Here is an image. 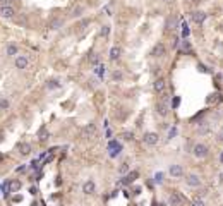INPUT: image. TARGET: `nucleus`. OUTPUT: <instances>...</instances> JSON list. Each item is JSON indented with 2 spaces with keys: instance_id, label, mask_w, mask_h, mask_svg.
<instances>
[{
  "instance_id": "nucleus-28",
  "label": "nucleus",
  "mask_w": 223,
  "mask_h": 206,
  "mask_svg": "<svg viewBox=\"0 0 223 206\" xmlns=\"http://www.w3.org/2000/svg\"><path fill=\"white\" fill-rule=\"evenodd\" d=\"M197 132H199V134H201V136H203V134H208V132H209V126H208V124H201V127H199V129H197Z\"/></svg>"
},
{
  "instance_id": "nucleus-21",
  "label": "nucleus",
  "mask_w": 223,
  "mask_h": 206,
  "mask_svg": "<svg viewBox=\"0 0 223 206\" xmlns=\"http://www.w3.org/2000/svg\"><path fill=\"white\" fill-rule=\"evenodd\" d=\"M89 64L91 65H100V53H91L89 55Z\"/></svg>"
},
{
  "instance_id": "nucleus-45",
  "label": "nucleus",
  "mask_w": 223,
  "mask_h": 206,
  "mask_svg": "<svg viewBox=\"0 0 223 206\" xmlns=\"http://www.w3.org/2000/svg\"><path fill=\"white\" fill-rule=\"evenodd\" d=\"M220 160H222V162H223V151H222V156H220Z\"/></svg>"
},
{
  "instance_id": "nucleus-39",
  "label": "nucleus",
  "mask_w": 223,
  "mask_h": 206,
  "mask_svg": "<svg viewBox=\"0 0 223 206\" xmlns=\"http://www.w3.org/2000/svg\"><path fill=\"white\" fill-rule=\"evenodd\" d=\"M204 196H206V191H199V192L196 194V198H201V199H203Z\"/></svg>"
},
{
  "instance_id": "nucleus-24",
  "label": "nucleus",
  "mask_w": 223,
  "mask_h": 206,
  "mask_svg": "<svg viewBox=\"0 0 223 206\" xmlns=\"http://www.w3.org/2000/svg\"><path fill=\"white\" fill-rule=\"evenodd\" d=\"M7 55H17V46L14 45V43H10L9 46H7Z\"/></svg>"
},
{
  "instance_id": "nucleus-1",
  "label": "nucleus",
  "mask_w": 223,
  "mask_h": 206,
  "mask_svg": "<svg viewBox=\"0 0 223 206\" xmlns=\"http://www.w3.org/2000/svg\"><path fill=\"white\" fill-rule=\"evenodd\" d=\"M192 155H194L197 160H203V158H206V156L209 155V146H208L206 143H197V144H194V148H192Z\"/></svg>"
},
{
  "instance_id": "nucleus-14",
  "label": "nucleus",
  "mask_w": 223,
  "mask_h": 206,
  "mask_svg": "<svg viewBox=\"0 0 223 206\" xmlns=\"http://www.w3.org/2000/svg\"><path fill=\"white\" fill-rule=\"evenodd\" d=\"M28 64H29L28 57L19 55L17 58H16V67H17V69H26V67H28Z\"/></svg>"
},
{
  "instance_id": "nucleus-34",
  "label": "nucleus",
  "mask_w": 223,
  "mask_h": 206,
  "mask_svg": "<svg viewBox=\"0 0 223 206\" xmlns=\"http://www.w3.org/2000/svg\"><path fill=\"white\" fill-rule=\"evenodd\" d=\"M96 74H98V76H103V74H105V65H103V64L96 65Z\"/></svg>"
},
{
  "instance_id": "nucleus-46",
  "label": "nucleus",
  "mask_w": 223,
  "mask_h": 206,
  "mask_svg": "<svg viewBox=\"0 0 223 206\" xmlns=\"http://www.w3.org/2000/svg\"><path fill=\"white\" fill-rule=\"evenodd\" d=\"M163 2H172V0H163Z\"/></svg>"
},
{
  "instance_id": "nucleus-32",
  "label": "nucleus",
  "mask_w": 223,
  "mask_h": 206,
  "mask_svg": "<svg viewBox=\"0 0 223 206\" xmlns=\"http://www.w3.org/2000/svg\"><path fill=\"white\" fill-rule=\"evenodd\" d=\"M100 35L107 38L108 35H110V26H103V28H101V31H100Z\"/></svg>"
},
{
  "instance_id": "nucleus-30",
  "label": "nucleus",
  "mask_w": 223,
  "mask_h": 206,
  "mask_svg": "<svg viewBox=\"0 0 223 206\" xmlns=\"http://www.w3.org/2000/svg\"><path fill=\"white\" fill-rule=\"evenodd\" d=\"M190 206H206V205H204V201H203L201 198H194L192 203H190Z\"/></svg>"
},
{
  "instance_id": "nucleus-2",
  "label": "nucleus",
  "mask_w": 223,
  "mask_h": 206,
  "mask_svg": "<svg viewBox=\"0 0 223 206\" xmlns=\"http://www.w3.org/2000/svg\"><path fill=\"white\" fill-rule=\"evenodd\" d=\"M186 198L179 192V191H173V192H170L168 194V205L170 206H184L186 205Z\"/></svg>"
},
{
  "instance_id": "nucleus-43",
  "label": "nucleus",
  "mask_w": 223,
  "mask_h": 206,
  "mask_svg": "<svg viewBox=\"0 0 223 206\" xmlns=\"http://www.w3.org/2000/svg\"><path fill=\"white\" fill-rule=\"evenodd\" d=\"M24 170H26V167H24V165H21V167L17 169V172H24Z\"/></svg>"
},
{
  "instance_id": "nucleus-38",
  "label": "nucleus",
  "mask_w": 223,
  "mask_h": 206,
  "mask_svg": "<svg viewBox=\"0 0 223 206\" xmlns=\"http://www.w3.org/2000/svg\"><path fill=\"white\" fill-rule=\"evenodd\" d=\"M179 103H180V98H179V96H175V98H173V107L177 108V107H179Z\"/></svg>"
},
{
  "instance_id": "nucleus-3",
  "label": "nucleus",
  "mask_w": 223,
  "mask_h": 206,
  "mask_svg": "<svg viewBox=\"0 0 223 206\" xmlns=\"http://www.w3.org/2000/svg\"><path fill=\"white\" fill-rule=\"evenodd\" d=\"M158 141H160L158 132L148 131V132H144V134H143V143H144V144H148V146H154V144H158Z\"/></svg>"
},
{
  "instance_id": "nucleus-35",
  "label": "nucleus",
  "mask_w": 223,
  "mask_h": 206,
  "mask_svg": "<svg viewBox=\"0 0 223 206\" xmlns=\"http://www.w3.org/2000/svg\"><path fill=\"white\" fill-rule=\"evenodd\" d=\"M46 137H48V134H46V129H45V127H41V129H39V139H41V141H45Z\"/></svg>"
},
{
  "instance_id": "nucleus-6",
  "label": "nucleus",
  "mask_w": 223,
  "mask_h": 206,
  "mask_svg": "<svg viewBox=\"0 0 223 206\" xmlns=\"http://www.w3.org/2000/svg\"><path fill=\"white\" fill-rule=\"evenodd\" d=\"M168 173H170L173 179H180V177H184V169H182V165H179V163H173V165H170V169H168Z\"/></svg>"
},
{
  "instance_id": "nucleus-23",
  "label": "nucleus",
  "mask_w": 223,
  "mask_h": 206,
  "mask_svg": "<svg viewBox=\"0 0 223 206\" xmlns=\"http://www.w3.org/2000/svg\"><path fill=\"white\" fill-rule=\"evenodd\" d=\"M46 86H48V89H57V88H60V83H58L57 79H50V81L46 83Z\"/></svg>"
},
{
  "instance_id": "nucleus-40",
  "label": "nucleus",
  "mask_w": 223,
  "mask_h": 206,
  "mask_svg": "<svg viewBox=\"0 0 223 206\" xmlns=\"http://www.w3.org/2000/svg\"><path fill=\"white\" fill-rule=\"evenodd\" d=\"M0 3H2V5H10L12 0H0Z\"/></svg>"
},
{
  "instance_id": "nucleus-15",
  "label": "nucleus",
  "mask_w": 223,
  "mask_h": 206,
  "mask_svg": "<svg viewBox=\"0 0 223 206\" xmlns=\"http://www.w3.org/2000/svg\"><path fill=\"white\" fill-rule=\"evenodd\" d=\"M19 153H21L22 156H28V155L31 153V144H29V143H21V144H19Z\"/></svg>"
},
{
  "instance_id": "nucleus-42",
  "label": "nucleus",
  "mask_w": 223,
  "mask_h": 206,
  "mask_svg": "<svg viewBox=\"0 0 223 206\" xmlns=\"http://www.w3.org/2000/svg\"><path fill=\"white\" fill-rule=\"evenodd\" d=\"M197 69H199L201 72H208V71H206V67H204V65H197Z\"/></svg>"
},
{
  "instance_id": "nucleus-19",
  "label": "nucleus",
  "mask_w": 223,
  "mask_h": 206,
  "mask_svg": "<svg viewBox=\"0 0 223 206\" xmlns=\"http://www.w3.org/2000/svg\"><path fill=\"white\" fill-rule=\"evenodd\" d=\"M120 53H122V50H120L118 46H112V50H110V60H117V58L120 57Z\"/></svg>"
},
{
  "instance_id": "nucleus-7",
  "label": "nucleus",
  "mask_w": 223,
  "mask_h": 206,
  "mask_svg": "<svg viewBox=\"0 0 223 206\" xmlns=\"http://www.w3.org/2000/svg\"><path fill=\"white\" fill-rule=\"evenodd\" d=\"M156 113H158V115H161V117H167V115H168V103H167V100H160V101L156 103Z\"/></svg>"
},
{
  "instance_id": "nucleus-26",
  "label": "nucleus",
  "mask_w": 223,
  "mask_h": 206,
  "mask_svg": "<svg viewBox=\"0 0 223 206\" xmlns=\"http://www.w3.org/2000/svg\"><path fill=\"white\" fill-rule=\"evenodd\" d=\"M218 100H220V94L213 93V94H209V96H208V100H206V101H208V103H216Z\"/></svg>"
},
{
  "instance_id": "nucleus-44",
  "label": "nucleus",
  "mask_w": 223,
  "mask_h": 206,
  "mask_svg": "<svg viewBox=\"0 0 223 206\" xmlns=\"http://www.w3.org/2000/svg\"><path fill=\"white\" fill-rule=\"evenodd\" d=\"M218 141H223V132H220V134H218Z\"/></svg>"
},
{
  "instance_id": "nucleus-22",
  "label": "nucleus",
  "mask_w": 223,
  "mask_h": 206,
  "mask_svg": "<svg viewBox=\"0 0 223 206\" xmlns=\"http://www.w3.org/2000/svg\"><path fill=\"white\" fill-rule=\"evenodd\" d=\"M180 28H182V38L186 40L189 35H190V29H189V26H187V22H182L180 24Z\"/></svg>"
},
{
  "instance_id": "nucleus-31",
  "label": "nucleus",
  "mask_w": 223,
  "mask_h": 206,
  "mask_svg": "<svg viewBox=\"0 0 223 206\" xmlns=\"http://www.w3.org/2000/svg\"><path fill=\"white\" fill-rule=\"evenodd\" d=\"M154 182H158V184L163 182V172H156L154 173Z\"/></svg>"
},
{
  "instance_id": "nucleus-29",
  "label": "nucleus",
  "mask_w": 223,
  "mask_h": 206,
  "mask_svg": "<svg viewBox=\"0 0 223 206\" xmlns=\"http://www.w3.org/2000/svg\"><path fill=\"white\" fill-rule=\"evenodd\" d=\"M129 169H130L129 163H127V162H124V163L118 167V172H120V173H127V172H129Z\"/></svg>"
},
{
  "instance_id": "nucleus-25",
  "label": "nucleus",
  "mask_w": 223,
  "mask_h": 206,
  "mask_svg": "<svg viewBox=\"0 0 223 206\" xmlns=\"http://www.w3.org/2000/svg\"><path fill=\"white\" fill-rule=\"evenodd\" d=\"M112 79H113V81H122V79H124V74H122L120 71H113V72H112Z\"/></svg>"
},
{
  "instance_id": "nucleus-5",
  "label": "nucleus",
  "mask_w": 223,
  "mask_h": 206,
  "mask_svg": "<svg viewBox=\"0 0 223 206\" xmlns=\"http://www.w3.org/2000/svg\"><path fill=\"white\" fill-rule=\"evenodd\" d=\"M190 17H192V22H194V24L201 26V24H203V22L206 21V17H208V14H206L204 10H194V12L190 14Z\"/></svg>"
},
{
  "instance_id": "nucleus-18",
  "label": "nucleus",
  "mask_w": 223,
  "mask_h": 206,
  "mask_svg": "<svg viewBox=\"0 0 223 206\" xmlns=\"http://www.w3.org/2000/svg\"><path fill=\"white\" fill-rule=\"evenodd\" d=\"M19 189H21V182H19L17 179L10 180V184H9V192H17Z\"/></svg>"
},
{
  "instance_id": "nucleus-33",
  "label": "nucleus",
  "mask_w": 223,
  "mask_h": 206,
  "mask_svg": "<svg viewBox=\"0 0 223 206\" xmlns=\"http://www.w3.org/2000/svg\"><path fill=\"white\" fill-rule=\"evenodd\" d=\"M182 48H184V52H190V50H192V46H190L189 40H184V41H182Z\"/></svg>"
},
{
  "instance_id": "nucleus-4",
  "label": "nucleus",
  "mask_w": 223,
  "mask_h": 206,
  "mask_svg": "<svg viewBox=\"0 0 223 206\" xmlns=\"http://www.w3.org/2000/svg\"><path fill=\"white\" fill-rule=\"evenodd\" d=\"M186 184L189 187H201L203 180H201V177H199L197 173H187L186 175Z\"/></svg>"
},
{
  "instance_id": "nucleus-16",
  "label": "nucleus",
  "mask_w": 223,
  "mask_h": 206,
  "mask_svg": "<svg viewBox=\"0 0 223 206\" xmlns=\"http://www.w3.org/2000/svg\"><path fill=\"white\" fill-rule=\"evenodd\" d=\"M94 134H96V124L91 122V124H88V126L84 127V136H89V137H91Z\"/></svg>"
},
{
  "instance_id": "nucleus-27",
  "label": "nucleus",
  "mask_w": 223,
  "mask_h": 206,
  "mask_svg": "<svg viewBox=\"0 0 223 206\" xmlns=\"http://www.w3.org/2000/svg\"><path fill=\"white\" fill-rule=\"evenodd\" d=\"M9 107H10L9 100H5V98H0V110H7Z\"/></svg>"
},
{
  "instance_id": "nucleus-17",
  "label": "nucleus",
  "mask_w": 223,
  "mask_h": 206,
  "mask_svg": "<svg viewBox=\"0 0 223 206\" xmlns=\"http://www.w3.org/2000/svg\"><path fill=\"white\" fill-rule=\"evenodd\" d=\"M167 28H168V29H172V31H173V29H177V28H179V19L175 17V16H173V17H170L167 21Z\"/></svg>"
},
{
  "instance_id": "nucleus-41",
  "label": "nucleus",
  "mask_w": 223,
  "mask_h": 206,
  "mask_svg": "<svg viewBox=\"0 0 223 206\" xmlns=\"http://www.w3.org/2000/svg\"><path fill=\"white\" fill-rule=\"evenodd\" d=\"M175 134H177V129H172V131L168 132V137H173Z\"/></svg>"
},
{
  "instance_id": "nucleus-10",
  "label": "nucleus",
  "mask_w": 223,
  "mask_h": 206,
  "mask_svg": "<svg viewBox=\"0 0 223 206\" xmlns=\"http://www.w3.org/2000/svg\"><path fill=\"white\" fill-rule=\"evenodd\" d=\"M153 88H154V91L156 93H163L165 91V88H167V81L163 79V77H158V79H154V84H153Z\"/></svg>"
},
{
  "instance_id": "nucleus-11",
  "label": "nucleus",
  "mask_w": 223,
  "mask_h": 206,
  "mask_svg": "<svg viewBox=\"0 0 223 206\" xmlns=\"http://www.w3.org/2000/svg\"><path fill=\"white\" fill-rule=\"evenodd\" d=\"M137 177H139V172H137V170H132V172H129V173L124 177V180H120L118 184H124V186H127V184H130V182H134Z\"/></svg>"
},
{
  "instance_id": "nucleus-20",
  "label": "nucleus",
  "mask_w": 223,
  "mask_h": 206,
  "mask_svg": "<svg viewBox=\"0 0 223 206\" xmlns=\"http://www.w3.org/2000/svg\"><path fill=\"white\" fill-rule=\"evenodd\" d=\"M62 22H64L62 19H52L48 26H50V29H58V28H62Z\"/></svg>"
},
{
  "instance_id": "nucleus-36",
  "label": "nucleus",
  "mask_w": 223,
  "mask_h": 206,
  "mask_svg": "<svg viewBox=\"0 0 223 206\" xmlns=\"http://www.w3.org/2000/svg\"><path fill=\"white\" fill-rule=\"evenodd\" d=\"M122 137H124L125 141H132V139H134V134H132V132H124Z\"/></svg>"
},
{
  "instance_id": "nucleus-13",
  "label": "nucleus",
  "mask_w": 223,
  "mask_h": 206,
  "mask_svg": "<svg viewBox=\"0 0 223 206\" xmlns=\"http://www.w3.org/2000/svg\"><path fill=\"white\" fill-rule=\"evenodd\" d=\"M108 148H110V156H115V155H118V153L122 151V144L117 143V141H110Z\"/></svg>"
},
{
  "instance_id": "nucleus-8",
  "label": "nucleus",
  "mask_w": 223,
  "mask_h": 206,
  "mask_svg": "<svg viewBox=\"0 0 223 206\" xmlns=\"http://www.w3.org/2000/svg\"><path fill=\"white\" fill-rule=\"evenodd\" d=\"M165 53H167V48L163 43H156L151 50V57H165Z\"/></svg>"
},
{
  "instance_id": "nucleus-9",
  "label": "nucleus",
  "mask_w": 223,
  "mask_h": 206,
  "mask_svg": "<svg viewBox=\"0 0 223 206\" xmlns=\"http://www.w3.org/2000/svg\"><path fill=\"white\" fill-rule=\"evenodd\" d=\"M0 14H2V17L12 19L14 17V14H16V10H14L12 5H2V7H0Z\"/></svg>"
},
{
  "instance_id": "nucleus-37",
  "label": "nucleus",
  "mask_w": 223,
  "mask_h": 206,
  "mask_svg": "<svg viewBox=\"0 0 223 206\" xmlns=\"http://www.w3.org/2000/svg\"><path fill=\"white\" fill-rule=\"evenodd\" d=\"M81 12H82V7H77V9H74L72 16H81Z\"/></svg>"
},
{
  "instance_id": "nucleus-12",
  "label": "nucleus",
  "mask_w": 223,
  "mask_h": 206,
  "mask_svg": "<svg viewBox=\"0 0 223 206\" xmlns=\"http://www.w3.org/2000/svg\"><path fill=\"white\" fill-rule=\"evenodd\" d=\"M94 191H96V184H94V180H86L84 184H82V192L84 194H93Z\"/></svg>"
}]
</instances>
